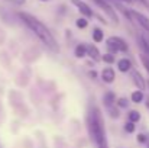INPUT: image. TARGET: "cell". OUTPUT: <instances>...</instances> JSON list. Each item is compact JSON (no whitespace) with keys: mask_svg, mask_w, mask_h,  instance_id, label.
I'll return each mask as SVG.
<instances>
[{"mask_svg":"<svg viewBox=\"0 0 149 148\" xmlns=\"http://www.w3.org/2000/svg\"><path fill=\"white\" fill-rule=\"evenodd\" d=\"M17 15H19L20 20L42 41V44H45L48 48L52 49V51H55V52L59 51V47H58V44H56V39L54 38V35L51 34V31L39 19H36L33 15L26 13V12H19Z\"/></svg>","mask_w":149,"mask_h":148,"instance_id":"6da1fadb","label":"cell"},{"mask_svg":"<svg viewBox=\"0 0 149 148\" xmlns=\"http://www.w3.org/2000/svg\"><path fill=\"white\" fill-rule=\"evenodd\" d=\"M88 131L91 138L94 140L97 148H109L107 147V138H106V128L104 121L97 107H91L88 112Z\"/></svg>","mask_w":149,"mask_h":148,"instance_id":"7a4b0ae2","label":"cell"},{"mask_svg":"<svg viewBox=\"0 0 149 148\" xmlns=\"http://www.w3.org/2000/svg\"><path fill=\"white\" fill-rule=\"evenodd\" d=\"M94 3L99 6L100 9L111 19V22L114 23V25H117L119 23V16H117V13H116V10L113 9V6L109 3V0H94Z\"/></svg>","mask_w":149,"mask_h":148,"instance_id":"3957f363","label":"cell"},{"mask_svg":"<svg viewBox=\"0 0 149 148\" xmlns=\"http://www.w3.org/2000/svg\"><path fill=\"white\" fill-rule=\"evenodd\" d=\"M106 44H107L109 51H111V54L119 52V51H126V49H127V44H126L122 38H119V36H110Z\"/></svg>","mask_w":149,"mask_h":148,"instance_id":"277c9868","label":"cell"},{"mask_svg":"<svg viewBox=\"0 0 149 148\" xmlns=\"http://www.w3.org/2000/svg\"><path fill=\"white\" fill-rule=\"evenodd\" d=\"M129 19L130 20H135L139 26H142L143 31L149 32V19L145 15H142V13H139L136 10H129Z\"/></svg>","mask_w":149,"mask_h":148,"instance_id":"5b68a950","label":"cell"},{"mask_svg":"<svg viewBox=\"0 0 149 148\" xmlns=\"http://www.w3.org/2000/svg\"><path fill=\"white\" fill-rule=\"evenodd\" d=\"M71 3L81 12V15H84V16H87V18H91V16H93V10H91L90 6H88L87 3H84L83 0H71Z\"/></svg>","mask_w":149,"mask_h":148,"instance_id":"8992f818","label":"cell"},{"mask_svg":"<svg viewBox=\"0 0 149 148\" xmlns=\"http://www.w3.org/2000/svg\"><path fill=\"white\" fill-rule=\"evenodd\" d=\"M101 79L106 81V83H113L114 79H116V74H114V70L111 67H107L101 71Z\"/></svg>","mask_w":149,"mask_h":148,"instance_id":"52a82bcc","label":"cell"},{"mask_svg":"<svg viewBox=\"0 0 149 148\" xmlns=\"http://www.w3.org/2000/svg\"><path fill=\"white\" fill-rule=\"evenodd\" d=\"M132 79H133V81H135V84L138 86V89L139 90H143L145 89V86H146V81H145V79L142 77V74L139 73V71H133L132 73Z\"/></svg>","mask_w":149,"mask_h":148,"instance_id":"ba28073f","label":"cell"},{"mask_svg":"<svg viewBox=\"0 0 149 148\" xmlns=\"http://www.w3.org/2000/svg\"><path fill=\"white\" fill-rule=\"evenodd\" d=\"M86 54H88L94 61H99L100 60V52L94 45H86Z\"/></svg>","mask_w":149,"mask_h":148,"instance_id":"9c48e42d","label":"cell"},{"mask_svg":"<svg viewBox=\"0 0 149 148\" xmlns=\"http://www.w3.org/2000/svg\"><path fill=\"white\" fill-rule=\"evenodd\" d=\"M117 67H119V70H120L122 73H126V71H129V70H130L132 62H130V60H127V58H122V60H119Z\"/></svg>","mask_w":149,"mask_h":148,"instance_id":"30bf717a","label":"cell"},{"mask_svg":"<svg viewBox=\"0 0 149 148\" xmlns=\"http://www.w3.org/2000/svg\"><path fill=\"white\" fill-rule=\"evenodd\" d=\"M139 42H141V47H142V49H143L145 55H149V38L143 34V35H141Z\"/></svg>","mask_w":149,"mask_h":148,"instance_id":"8fae6325","label":"cell"},{"mask_svg":"<svg viewBox=\"0 0 149 148\" xmlns=\"http://www.w3.org/2000/svg\"><path fill=\"white\" fill-rule=\"evenodd\" d=\"M103 38H104L103 31H101L100 28H96V29L93 31V41H94V42H101Z\"/></svg>","mask_w":149,"mask_h":148,"instance_id":"7c38bea8","label":"cell"},{"mask_svg":"<svg viewBox=\"0 0 149 148\" xmlns=\"http://www.w3.org/2000/svg\"><path fill=\"white\" fill-rule=\"evenodd\" d=\"M74 54H75L77 58H83L84 55H87V54H86V45H83V44L77 45V48H75V51H74Z\"/></svg>","mask_w":149,"mask_h":148,"instance_id":"4fadbf2b","label":"cell"},{"mask_svg":"<svg viewBox=\"0 0 149 148\" xmlns=\"http://www.w3.org/2000/svg\"><path fill=\"white\" fill-rule=\"evenodd\" d=\"M142 100H143V93H142L141 90H136V92L132 93V102H135V103H141Z\"/></svg>","mask_w":149,"mask_h":148,"instance_id":"5bb4252c","label":"cell"},{"mask_svg":"<svg viewBox=\"0 0 149 148\" xmlns=\"http://www.w3.org/2000/svg\"><path fill=\"white\" fill-rule=\"evenodd\" d=\"M139 119H141V113H139L138 110H132V112H129V122L136 123Z\"/></svg>","mask_w":149,"mask_h":148,"instance_id":"9a60e30c","label":"cell"},{"mask_svg":"<svg viewBox=\"0 0 149 148\" xmlns=\"http://www.w3.org/2000/svg\"><path fill=\"white\" fill-rule=\"evenodd\" d=\"M113 102H114V95L113 93H106V96H104V105L107 106V107H110L111 105H113Z\"/></svg>","mask_w":149,"mask_h":148,"instance_id":"2e32d148","label":"cell"},{"mask_svg":"<svg viewBox=\"0 0 149 148\" xmlns=\"http://www.w3.org/2000/svg\"><path fill=\"white\" fill-rule=\"evenodd\" d=\"M75 25H77V28H80V29H84V28H87V25H88V20H87L86 18H80V19H77Z\"/></svg>","mask_w":149,"mask_h":148,"instance_id":"e0dca14e","label":"cell"},{"mask_svg":"<svg viewBox=\"0 0 149 148\" xmlns=\"http://www.w3.org/2000/svg\"><path fill=\"white\" fill-rule=\"evenodd\" d=\"M135 128H136V125H135L133 122H127V123L125 125V131H126L127 134H132V132H135Z\"/></svg>","mask_w":149,"mask_h":148,"instance_id":"ac0fdd59","label":"cell"},{"mask_svg":"<svg viewBox=\"0 0 149 148\" xmlns=\"http://www.w3.org/2000/svg\"><path fill=\"white\" fill-rule=\"evenodd\" d=\"M103 61L107 62V64H113V62H114V57H113L111 54H104V55H103Z\"/></svg>","mask_w":149,"mask_h":148,"instance_id":"d6986e66","label":"cell"},{"mask_svg":"<svg viewBox=\"0 0 149 148\" xmlns=\"http://www.w3.org/2000/svg\"><path fill=\"white\" fill-rule=\"evenodd\" d=\"M141 61H142V64H143V67L148 70V73H149V58L145 55V54H142L141 55Z\"/></svg>","mask_w":149,"mask_h":148,"instance_id":"ffe728a7","label":"cell"},{"mask_svg":"<svg viewBox=\"0 0 149 148\" xmlns=\"http://www.w3.org/2000/svg\"><path fill=\"white\" fill-rule=\"evenodd\" d=\"M120 107H126L127 106V100L126 99H119V103H117Z\"/></svg>","mask_w":149,"mask_h":148,"instance_id":"44dd1931","label":"cell"},{"mask_svg":"<svg viewBox=\"0 0 149 148\" xmlns=\"http://www.w3.org/2000/svg\"><path fill=\"white\" fill-rule=\"evenodd\" d=\"M138 140H139V142H145V141H146V137H145V135H139Z\"/></svg>","mask_w":149,"mask_h":148,"instance_id":"7402d4cb","label":"cell"},{"mask_svg":"<svg viewBox=\"0 0 149 148\" xmlns=\"http://www.w3.org/2000/svg\"><path fill=\"white\" fill-rule=\"evenodd\" d=\"M145 103H146V107L149 109V97H146V102H145Z\"/></svg>","mask_w":149,"mask_h":148,"instance_id":"603a6c76","label":"cell"},{"mask_svg":"<svg viewBox=\"0 0 149 148\" xmlns=\"http://www.w3.org/2000/svg\"><path fill=\"white\" fill-rule=\"evenodd\" d=\"M145 142H146V145H148V148H149V137H146V141H145Z\"/></svg>","mask_w":149,"mask_h":148,"instance_id":"cb8c5ba5","label":"cell"},{"mask_svg":"<svg viewBox=\"0 0 149 148\" xmlns=\"http://www.w3.org/2000/svg\"><path fill=\"white\" fill-rule=\"evenodd\" d=\"M123 1H127V3H129V1H132V0H123Z\"/></svg>","mask_w":149,"mask_h":148,"instance_id":"d4e9b609","label":"cell"},{"mask_svg":"<svg viewBox=\"0 0 149 148\" xmlns=\"http://www.w3.org/2000/svg\"><path fill=\"white\" fill-rule=\"evenodd\" d=\"M41 1H48V0H41Z\"/></svg>","mask_w":149,"mask_h":148,"instance_id":"484cf974","label":"cell"}]
</instances>
